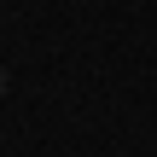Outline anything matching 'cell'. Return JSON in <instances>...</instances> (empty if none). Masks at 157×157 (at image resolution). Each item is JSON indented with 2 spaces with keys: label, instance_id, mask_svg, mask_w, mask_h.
Listing matches in <instances>:
<instances>
[{
  "label": "cell",
  "instance_id": "obj_1",
  "mask_svg": "<svg viewBox=\"0 0 157 157\" xmlns=\"http://www.w3.org/2000/svg\"><path fill=\"white\" fill-rule=\"evenodd\" d=\"M0 93H6V70H0Z\"/></svg>",
  "mask_w": 157,
  "mask_h": 157
}]
</instances>
